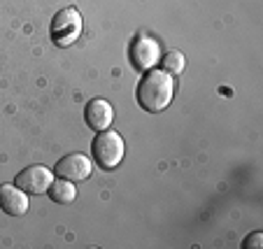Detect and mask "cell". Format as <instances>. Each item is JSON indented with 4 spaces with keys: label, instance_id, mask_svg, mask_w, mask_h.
<instances>
[{
    "label": "cell",
    "instance_id": "obj_3",
    "mask_svg": "<svg viewBox=\"0 0 263 249\" xmlns=\"http://www.w3.org/2000/svg\"><path fill=\"white\" fill-rule=\"evenodd\" d=\"M82 35V14L77 7H65L51 21V40L56 47H70Z\"/></svg>",
    "mask_w": 263,
    "mask_h": 249
},
{
    "label": "cell",
    "instance_id": "obj_2",
    "mask_svg": "<svg viewBox=\"0 0 263 249\" xmlns=\"http://www.w3.org/2000/svg\"><path fill=\"white\" fill-rule=\"evenodd\" d=\"M93 159L96 165L103 170H115L117 165L124 161L126 154V145H124V138H121L117 130H98V135L93 138Z\"/></svg>",
    "mask_w": 263,
    "mask_h": 249
},
{
    "label": "cell",
    "instance_id": "obj_8",
    "mask_svg": "<svg viewBox=\"0 0 263 249\" xmlns=\"http://www.w3.org/2000/svg\"><path fill=\"white\" fill-rule=\"evenodd\" d=\"M28 196L24 189H19L16 184H3L0 186V207L5 209L7 215L21 217L28 212Z\"/></svg>",
    "mask_w": 263,
    "mask_h": 249
},
{
    "label": "cell",
    "instance_id": "obj_10",
    "mask_svg": "<svg viewBox=\"0 0 263 249\" xmlns=\"http://www.w3.org/2000/svg\"><path fill=\"white\" fill-rule=\"evenodd\" d=\"M161 63H163V70H165V72H170V75H179V72L184 70V65H186V59H184L182 51L170 49L168 54L161 59Z\"/></svg>",
    "mask_w": 263,
    "mask_h": 249
},
{
    "label": "cell",
    "instance_id": "obj_11",
    "mask_svg": "<svg viewBox=\"0 0 263 249\" xmlns=\"http://www.w3.org/2000/svg\"><path fill=\"white\" fill-rule=\"evenodd\" d=\"M261 247H263V233L261 231L252 233L247 240H245V249H261Z\"/></svg>",
    "mask_w": 263,
    "mask_h": 249
},
{
    "label": "cell",
    "instance_id": "obj_6",
    "mask_svg": "<svg viewBox=\"0 0 263 249\" xmlns=\"http://www.w3.org/2000/svg\"><path fill=\"white\" fill-rule=\"evenodd\" d=\"M130 61H133V65L138 70H142V72L152 70L161 61L159 42L147 37V35H140L138 40L133 42V47H130Z\"/></svg>",
    "mask_w": 263,
    "mask_h": 249
},
{
    "label": "cell",
    "instance_id": "obj_9",
    "mask_svg": "<svg viewBox=\"0 0 263 249\" xmlns=\"http://www.w3.org/2000/svg\"><path fill=\"white\" fill-rule=\"evenodd\" d=\"M47 194L51 196V200H54V203L70 205V203H74V200H77V186H74V182L59 177L56 182H51V186L47 189Z\"/></svg>",
    "mask_w": 263,
    "mask_h": 249
},
{
    "label": "cell",
    "instance_id": "obj_5",
    "mask_svg": "<svg viewBox=\"0 0 263 249\" xmlns=\"http://www.w3.org/2000/svg\"><path fill=\"white\" fill-rule=\"evenodd\" d=\"M56 175L59 177H63V180H70V182H84L91 177V173H93V163H91V159L86 154H82V151H77V154H68L63 156V159L56 163Z\"/></svg>",
    "mask_w": 263,
    "mask_h": 249
},
{
    "label": "cell",
    "instance_id": "obj_7",
    "mask_svg": "<svg viewBox=\"0 0 263 249\" xmlns=\"http://www.w3.org/2000/svg\"><path fill=\"white\" fill-rule=\"evenodd\" d=\"M84 117L91 130H107L112 126V121H115V107L105 98H93L86 105Z\"/></svg>",
    "mask_w": 263,
    "mask_h": 249
},
{
    "label": "cell",
    "instance_id": "obj_1",
    "mask_svg": "<svg viewBox=\"0 0 263 249\" xmlns=\"http://www.w3.org/2000/svg\"><path fill=\"white\" fill-rule=\"evenodd\" d=\"M175 95L173 75L165 70H147L138 84V103L144 112H163Z\"/></svg>",
    "mask_w": 263,
    "mask_h": 249
},
{
    "label": "cell",
    "instance_id": "obj_4",
    "mask_svg": "<svg viewBox=\"0 0 263 249\" xmlns=\"http://www.w3.org/2000/svg\"><path fill=\"white\" fill-rule=\"evenodd\" d=\"M51 182H54V173H51L49 168H45V165H28V168H24L16 175L14 184L19 186V189H24L26 194L40 196L49 189Z\"/></svg>",
    "mask_w": 263,
    "mask_h": 249
}]
</instances>
